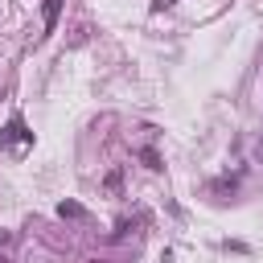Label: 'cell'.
Masks as SVG:
<instances>
[{
	"instance_id": "2",
	"label": "cell",
	"mask_w": 263,
	"mask_h": 263,
	"mask_svg": "<svg viewBox=\"0 0 263 263\" xmlns=\"http://www.w3.org/2000/svg\"><path fill=\"white\" fill-rule=\"evenodd\" d=\"M58 12H62V0H45V33H53V25H58Z\"/></svg>"
},
{
	"instance_id": "3",
	"label": "cell",
	"mask_w": 263,
	"mask_h": 263,
	"mask_svg": "<svg viewBox=\"0 0 263 263\" xmlns=\"http://www.w3.org/2000/svg\"><path fill=\"white\" fill-rule=\"evenodd\" d=\"M58 214H62V218H86V210H82L78 201H62V205H58Z\"/></svg>"
},
{
	"instance_id": "1",
	"label": "cell",
	"mask_w": 263,
	"mask_h": 263,
	"mask_svg": "<svg viewBox=\"0 0 263 263\" xmlns=\"http://www.w3.org/2000/svg\"><path fill=\"white\" fill-rule=\"evenodd\" d=\"M12 140H21V144H29V140H33V132L25 127V119H21V115H12V119H8V127L0 132V148H8Z\"/></svg>"
},
{
	"instance_id": "4",
	"label": "cell",
	"mask_w": 263,
	"mask_h": 263,
	"mask_svg": "<svg viewBox=\"0 0 263 263\" xmlns=\"http://www.w3.org/2000/svg\"><path fill=\"white\" fill-rule=\"evenodd\" d=\"M168 4H177V0H156V4H152V8H156V12H160V8H168Z\"/></svg>"
}]
</instances>
